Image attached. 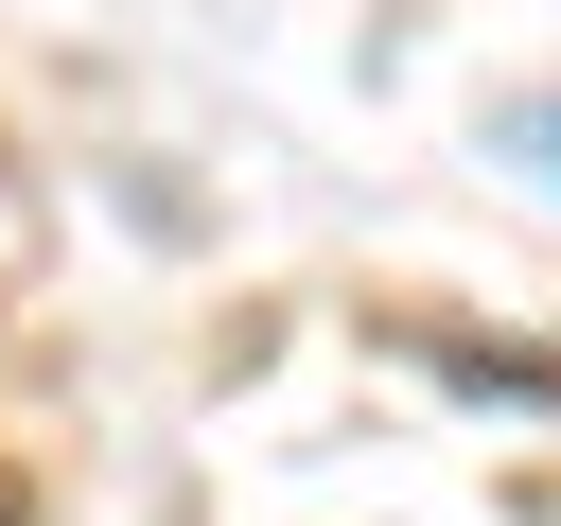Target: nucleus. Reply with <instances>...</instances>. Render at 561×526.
<instances>
[{
  "instance_id": "f257e3e1",
  "label": "nucleus",
  "mask_w": 561,
  "mask_h": 526,
  "mask_svg": "<svg viewBox=\"0 0 561 526\" xmlns=\"http://www.w3.org/2000/svg\"><path fill=\"white\" fill-rule=\"evenodd\" d=\"M508 158H526V175L561 193V105H508Z\"/></svg>"
}]
</instances>
